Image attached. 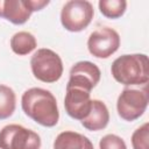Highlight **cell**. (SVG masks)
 Returning <instances> with one entry per match:
<instances>
[{"label":"cell","mask_w":149,"mask_h":149,"mask_svg":"<svg viewBox=\"0 0 149 149\" xmlns=\"http://www.w3.org/2000/svg\"><path fill=\"white\" fill-rule=\"evenodd\" d=\"M21 107L24 114L43 127H54L58 123L59 111L55 95L41 87H31L23 92Z\"/></svg>","instance_id":"obj_1"},{"label":"cell","mask_w":149,"mask_h":149,"mask_svg":"<svg viewBox=\"0 0 149 149\" xmlns=\"http://www.w3.org/2000/svg\"><path fill=\"white\" fill-rule=\"evenodd\" d=\"M113 78L125 85H144L149 80V63L146 54H126L112 63Z\"/></svg>","instance_id":"obj_2"},{"label":"cell","mask_w":149,"mask_h":149,"mask_svg":"<svg viewBox=\"0 0 149 149\" xmlns=\"http://www.w3.org/2000/svg\"><path fill=\"white\" fill-rule=\"evenodd\" d=\"M30 68L34 77L42 83H55L63 74V62L57 52L48 48H41L30 58Z\"/></svg>","instance_id":"obj_3"},{"label":"cell","mask_w":149,"mask_h":149,"mask_svg":"<svg viewBox=\"0 0 149 149\" xmlns=\"http://www.w3.org/2000/svg\"><path fill=\"white\" fill-rule=\"evenodd\" d=\"M94 16L93 5L87 0H70L61 10L62 26L71 31L78 33L88 27Z\"/></svg>","instance_id":"obj_4"},{"label":"cell","mask_w":149,"mask_h":149,"mask_svg":"<svg viewBox=\"0 0 149 149\" xmlns=\"http://www.w3.org/2000/svg\"><path fill=\"white\" fill-rule=\"evenodd\" d=\"M41 144L40 135L21 125L10 123L0 130V149H40Z\"/></svg>","instance_id":"obj_5"},{"label":"cell","mask_w":149,"mask_h":149,"mask_svg":"<svg viewBox=\"0 0 149 149\" xmlns=\"http://www.w3.org/2000/svg\"><path fill=\"white\" fill-rule=\"evenodd\" d=\"M148 107L147 90L123 88L116 100V111L119 116L125 121H135L143 115Z\"/></svg>","instance_id":"obj_6"},{"label":"cell","mask_w":149,"mask_h":149,"mask_svg":"<svg viewBox=\"0 0 149 149\" xmlns=\"http://www.w3.org/2000/svg\"><path fill=\"white\" fill-rule=\"evenodd\" d=\"M120 47V35L109 27H100L87 40L88 52L97 58H108L118 51Z\"/></svg>","instance_id":"obj_7"},{"label":"cell","mask_w":149,"mask_h":149,"mask_svg":"<svg viewBox=\"0 0 149 149\" xmlns=\"http://www.w3.org/2000/svg\"><path fill=\"white\" fill-rule=\"evenodd\" d=\"M64 107L70 118L78 121L84 120L92 107L91 92L76 86H66Z\"/></svg>","instance_id":"obj_8"},{"label":"cell","mask_w":149,"mask_h":149,"mask_svg":"<svg viewBox=\"0 0 149 149\" xmlns=\"http://www.w3.org/2000/svg\"><path fill=\"white\" fill-rule=\"evenodd\" d=\"M100 69L92 62L80 61L70 69V78L66 86H76L91 92L100 81Z\"/></svg>","instance_id":"obj_9"},{"label":"cell","mask_w":149,"mask_h":149,"mask_svg":"<svg viewBox=\"0 0 149 149\" xmlns=\"http://www.w3.org/2000/svg\"><path fill=\"white\" fill-rule=\"evenodd\" d=\"M31 14L28 0H0V17L13 24L26 23Z\"/></svg>","instance_id":"obj_10"},{"label":"cell","mask_w":149,"mask_h":149,"mask_svg":"<svg viewBox=\"0 0 149 149\" xmlns=\"http://www.w3.org/2000/svg\"><path fill=\"white\" fill-rule=\"evenodd\" d=\"M80 122L81 126L90 132H98L106 128L109 122V112L105 102L99 99H93L88 115Z\"/></svg>","instance_id":"obj_11"},{"label":"cell","mask_w":149,"mask_h":149,"mask_svg":"<svg viewBox=\"0 0 149 149\" xmlns=\"http://www.w3.org/2000/svg\"><path fill=\"white\" fill-rule=\"evenodd\" d=\"M54 149H94V147L85 135L73 130H65L56 136Z\"/></svg>","instance_id":"obj_12"},{"label":"cell","mask_w":149,"mask_h":149,"mask_svg":"<svg viewBox=\"0 0 149 149\" xmlns=\"http://www.w3.org/2000/svg\"><path fill=\"white\" fill-rule=\"evenodd\" d=\"M37 47L35 36L29 31H17L10 38V48L14 54L24 56L30 54Z\"/></svg>","instance_id":"obj_13"},{"label":"cell","mask_w":149,"mask_h":149,"mask_svg":"<svg viewBox=\"0 0 149 149\" xmlns=\"http://www.w3.org/2000/svg\"><path fill=\"white\" fill-rule=\"evenodd\" d=\"M16 107V94L7 85L0 84V120L13 115Z\"/></svg>","instance_id":"obj_14"},{"label":"cell","mask_w":149,"mask_h":149,"mask_svg":"<svg viewBox=\"0 0 149 149\" xmlns=\"http://www.w3.org/2000/svg\"><path fill=\"white\" fill-rule=\"evenodd\" d=\"M100 13L107 19H119L127 9L126 0H100L98 2Z\"/></svg>","instance_id":"obj_15"},{"label":"cell","mask_w":149,"mask_h":149,"mask_svg":"<svg viewBox=\"0 0 149 149\" xmlns=\"http://www.w3.org/2000/svg\"><path fill=\"white\" fill-rule=\"evenodd\" d=\"M133 149H149V123L144 122L132 134Z\"/></svg>","instance_id":"obj_16"},{"label":"cell","mask_w":149,"mask_h":149,"mask_svg":"<svg viewBox=\"0 0 149 149\" xmlns=\"http://www.w3.org/2000/svg\"><path fill=\"white\" fill-rule=\"evenodd\" d=\"M99 149H127L122 137L115 134H107L99 141Z\"/></svg>","instance_id":"obj_17"},{"label":"cell","mask_w":149,"mask_h":149,"mask_svg":"<svg viewBox=\"0 0 149 149\" xmlns=\"http://www.w3.org/2000/svg\"><path fill=\"white\" fill-rule=\"evenodd\" d=\"M50 3L49 0H28V5L30 7V9L34 12H38L42 10L45 6H48Z\"/></svg>","instance_id":"obj_18"}]
</instances>
